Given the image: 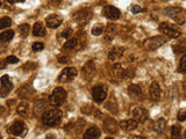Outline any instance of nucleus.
<instances>
[{
    "label": "nucleus",
    "mask_w": 186,
    "mask_h": 139,
    "mask_svg": "<svg viewBox=\"0 0 186 139\" xmlns=\"http://www.w3.org/2000/svg\"><path fill=\"white\" fill-rule=\"evenodd\" d=\"M33 51H35V52H37V51H42L43 49H44V44L42 43V42H35V43L33 44Z\"/></svg>",
    "instance_id": "31"
},
{
    "label": "nucleus",
    "mask_w": 186,
    "mask_h": 139,
    "mask_svg": "<svg viewBox=\"0 0 186 139\" xmlns=\"http://www.w3.org/2000/svg\"><path fill=\"white\" fill-rule=\"evenodd\" d=\"M185 138H186V133H185Z\"/></svg>",
    "instance_id": "42"
},
{
    "label": "nucleus",
    "mask_w": 186,
    "mask_h": 139,
    "mask_svg": "<svg viewBox=\"0 0 186 139\" xmlns=\"http://www.w3.org/2000/svg\"><path fill=\"white\" fill-rule=\"evenodd\" d=\"M13 89V84L9 80V77L7 74L1 77V88H0V97L7 96Z\"/></svg>",
    "instance_id": "5"
},
{
    "label": "nucleus",
    "mask_w": 186,
    "mask_h": 139,
    "mask_svg": "<svg viewBox=\"0 0 186 139\" xmlns=\"http://www.w3.org/2000/svg\"><path fill=\"white\" fill-rule=\"evenodd\" d=\"M67 100V92L65 89H63L62 87H57L54 89V92L51 93V95L49 97V102L54 107H60Z\"/></svg>",
    "instance_id": "2"
},
{
    "label": "nucleus",
    "mask_w": 186,
    "mask_h": 139,
    "mask_svg": "<svg viewBox=\"0 0 186 139\" xmlns=\"http://www.w3.org/2000/svg\"><path fill=\"white\" fill-rule=\"evenodd\" d=\"M128 92H129V94L132 97H134V99H139L142 94V90L140 86H136V85H132V86H129L128 87Z\"/></svg>",
    "instance_id": "21"
},
{
    "label": "nucleus",
    "mask_w": 186,
    "mask_h": 139,
    "mask_svg": "<svg viewBox=\"0 0 186 139\" xmlns=\"http://www.w3.org/2000/svg\"><path fill=\"white\" fill-rule=\"evenodd\" d=\"M150 96L152 100H159L161 99V87L157 82H152L150 86Z\"/></svg>",
    "instance_id": "16"
},
{
    "label": "nucleus",
    "mask_w": 186,
    "mask_h": 139,
    "mask_svg": "<svg viewBox=\"0 0 186 139\" xmlns=\"http://www.w3.org/2000/svg\"><path fill=\"white\" fill-rule=\"evenodd\" d=\"M71 34H72V29L71 28H67V29H64L62 31V36L64 37V38H69V37L71 36Z\"/></svg>",
    "instance_id": "34"
},
{
    "label": "nucleus",
    "mask_w": 186,
    "mask_h": 139,
    "mask_svg": "<svg viewBox=\"0 0 186 139\" xmlns=\"http://www.w3.org/2000/svg\"><path fill=\"white\" fill-rule=\"evenodd\" d=\"M120 126L126 130V131H133L135 129H137L139 126V122L136 119H126V121H122Z\"/></svg>",
    "instance_id": "13"
},
{
    "label": "nucleus",
    "mask_w": 186,
    "mask_h": 139,
    "mask_svg": "<svg viewBox=\"0 0 186 139\" xmlns=\"http://www.w3.org/2000/svg\"><path fill=\"white\" fill-rule=\"evenodd\" d=\"M62 22H63V17L60 16V15H57V14L50 15V16H48L47 20H45L47 26H48L49 28H51V29H56V28H58Z\"/></svg>",
    "instance_id": "8"
},
{
    "label": "nucleus",
    "mask_w": 186,
    "mask_h": 139,
    "mask_svg": "<svg viewBox=\"0 0 186 139\" xmlns=\"http://www.w3.org/2000/svg\"><path fill=\"white\" fill-rule=\"evenodd\" d=\"M100 134H101L100 130H99L98 128H96V126H92V128L87 129L86 132L84 133V138L85 139H96V138H99Z\"/></svg>",
    "instance_id": "14"
},
{
    "label": "nucleus",
    "mask_w": 186,
    "mask_h": 139,
    "mask_svg": "<svg viewBox=\"0 0 186 139\" xmlns=\"http://www.w3.org/2000/svg\"><path fill=\"white\" fill-rule=\"evenodd\" d=\"M6 62L9 63V64H16L19 62V59L16 58L15 56H8L7 58H6Z\"/></svg>",
    "instance_id": "35"
},
{
    "label": "nucleus",
    "mask_w": 186,
    "mask_h": 139,
    "mask_svg": "<svg viewBox=\"0 0 186 139\" xmlns=\"http://www.w3.org/2000/svg\"><path fill=\"white\" fill-rule=\"evenodd\" d=\"M6 64H7V62H6V60H0V70L5 68V67H6Z\"/></svg>",
    "instance_id": "38"
},
{
    "label": "nucleus",
    "mask_w": 186,
    "mask_h": 139,
    "mask_svg": "<svg viewBox=\"0 0 186 139\" xmlns=\"http://www.w3.org/2000/svg\"><path fill=\"white\" fill-rule=\"evenodd\" d=\"M16 111H18V114L21 115V116H27V115L29 114V104L27 102L19 103V106H18V108H16Z\"/></svg>",
    "instance_id": "19"
},
{
    "label": "nucleus",
    "mask_w": 186,
    "mask_h": 139,
    "mask_svg": "<svg viewBox=\"0 0 186 139\" xmlns=\"http://www.w3.org/2000/svg\"><path fill=\"white\" fill-rule=\"evenodd\" d=\"M159 30L163 33L164 35H166L168 37H170V38H177V37L180 36V30L177 29L176 27H173L171 26L170 23H168V22H162L161 23V26H159Z\"/></svg>",
    "instance_id": "4"
},
{
    "label": "nucleus",
    "mask_w": 186,
    "mask_h": 139,
    "mask_svg": "<svg viewBox=\"0 0 186 139\" xmlns=\"http://www.w3.org/2000/svg\"><path fill=\"white\" fill-rule=\"evenodd\" d=\"M0 6H1V0H0Z\"/></svg>",
    "instance_id": "41"
},
{
    "label": "nucleus",
    "mask_w": 186,
    "mask_h": 139,
    "mask_svg": "<svg viewBox=\"0 0 186 139\" xmlns=\"http://www.w3.org/2000/svg\"><path fill=\"white\" fill-rule=\"evenodd\" d=\"M179 71L181 73H186V55L183 56L180 62H179Z\"/></svg>",
    "instance_id": "29"
},
{
    "label": "nucleus",
    "mask_w": 186,
    "mask_h": 139,
    "mask_svg": "<svg viewBox=\"0 0 186 139\" xmlns=\"http://www.w3.org/2000/svg\"><path fill=\"white\" fill-rule=\"evenodd\" d=\"M14 37V31L13 30H6L0 34V42H9Z\"/></svg>",
    "instance_id": "25"
},
{
    "label": "nucleus",
    "mask_w": 186,
    "mask_h": 139,
    "mask_svg": "<svg viewBox=\"0 0 186 139\" xmlns=\"http://www.w3.org/2000/svg\"><path fill=\"white\" fill-rule=\"evenodd\" d=\"M166 42V38L163 36H152L148 38L144 42V48L149 51H154L158 48H161L164 43Z\"/></svg>",
    "instance_id": "3"
},
{
    "label": "nucleus",
    "mask_w": 186,
    "mask_h": 139,
    "mask_svg": "<svg viewBox=\"0 0 186 139\" xmlns=\"http://www.w3.org/2000/svg\"><path fill=\"white\" fill-rule=\"evenodd\" d=\"M58 62H60V63H67V62H69V60H67V57L60 56V57H58Z\"/></svg>",
    "instance_id": "39"
},
{
    "label": "nucleus",
    "mask_w": 186,
    "mask_h": 139,
    "mask_svg": "<svg viewBox=\"0 0 186 139\" xmlns=\"http://www.w3.org/2000/svg\"><path fill=\"white\" fill-rule=\"evenodd\" d=\"M105 129H106L107 132H115L118 130V124H116V122L114 119L109 118V119H107L105 122Z\"/></svg>",
    "instance_id": "23"
},
{
    "label": "nucleus",
    "mask_w": 186,
    "mask_h": 139,
    "mask_svg": "<svg viewBox=\"0 0 186 139\" xmlns=\"http://www.w3.org/2000/svg\"><path fill=\"white\" fill-rule=\"evenodd\" d=\"M166 129V121L164 118H159L158 121L155 122L154 124V130L157 132V133H163Z\"/></svg>",
    "instance_id": "18"
},
{
    "label": "nucleus",
    "mask_w": 186,
    "mask_h": 139,
    "mask_svg": "<svg viewBox=\"0 0 186 139\" xmlns=\"http://www.w3.org/2000/svg\"><path fill=\"white\" fill-rule=\"evenodd\" d=\"M133 116L134 118L137 121V122H140V123H144L145 121H147V118H148V112H147V110L141 108V107H135L134 109H133Z\"/></svg>",
    "instance_id": "9"
},
{
    "label": "nucleus",
    "mask_w": 186,
    "mask_h": 139,
    "mask_svg": "<svg viewBox=\"0 0 186 139\" xmlns=\"http://www.w3.org/2000/svg\"><path fill=\"white\" fill-rule=\"evenodd\" d=\"M62 111L58 109H51L43 112L42 115V123L47 126H56L62 122Z\"/></svg>",
    "instance_id": "1"
},
{
    "label": "nucleus",
    "mask_w": 186,
    "mask_h": 139,
    "mask_svg": "<svg viewBox=\"0 0 186 139\" xmlns=\"http://www.w3.org/2000/svg\"><path fill=\"white\" fill-rule=\"evenodd\" d=\"M77 74H78V71H77L76 67H65V68L62 71V73L60 74L58 80H60V82L70 81V80H72V79H74V78L77 77Z\"/></svg>",
    "instance_id": "6"
},
{
    "label": "nucleus",
    "mask_w": 186,
    "mask_h": 139,
    "mask_svg": "<svg viewBox=\"0 0 186 139\" xmlns=\"http://www.w3.org/2000/svg\"><path fill=\"white\" fill-rule=\"evenodd\" d=\"M45 34H47V30H45L43 23L36 22L34 24V27H33V35L37 37H43L45 36Z\"/></svg>",
    "instance_id": "15"
},
{
    "label": "nucleus",
    "mask_w": 186,
    "mask_h": 139,
    "mask_svg": "<svg viewBox=\"0 0 186 139\" xmlns=\"http://www.w3.org/2000/svg\"><path fill=\"white\" fill-rule=\"evenodd\" d=\"M107 96V89L105 86H96L92 89V97L97 103H101L105 101Z\"/></svg>",
    "instance_id": "7"
},
{
    "label": "nucleus",
    "mask_w": 186,
    "mask_h": 139,
    "mask_svg": "<svg viewBox=\"0 0 186 139\" xmlns=\"http://www.w3.org/2000/svg\"><path fill=\"white\" fill-rule=\"evenodd\" d=\"M103 33H104V27L103 26H96V27L92 28V34L94 36H100Z\"/></svg>",
    "instance_id": "30"
},
{
    "label": "nucleus",
    "mask_w": 186,
    "mask_h": 139,
    "mask_svg": "<svg viewBox=\"0 0 186 139\" xmlns=\"http://www.w3.org/2000/svg\"><path fill=\"white\" fill-rule=\"evenodd\" d=\"M122 55H123V48H113L108 53V58L111 60H116L120 57H122Z\"/></svg>",
    "instance_id": "17"
},
{
    "label": "nucleus",
    "mask_w": 186,
    "mask_h": 139,
    "mask_svg": "<svg viewBox=\"0 0 186 139\" xmlns=\"http://www.w3.org/2000/svg\"><path fill=\"white\" fill-rule=\"evenodd\" d=\"M143 9H142L140 6H137V5H133V7H132V12L134 13V14H136V13H140V12H142Z\"/></svg>",
    "instance_id": "36"
},
{
    "label": "nucleus",
    "mask_w": 186,
    "mask_h": 139,
    "mask_svg": "<svg viewBox=\"0 0 186 139\" xmlns=\"http://www.w3.org/2000/svg\"><path fill=\"white\" fill-rule=\"evenodd\" d=\"M0 138H1V137H0Z\"/></svg>",
    "instance_id": "43"
},
{
    "label": "nucleus",
    "mask_w": 186,
    "mask_h": 139,
    "mask_svg": "<svg viewBox=\"0 0 186 139\" xmlns=\"http://www.w3.org/2000/svg\"><path fill=\"white\" fill-rule=\"evenodd\" d=\"M171 134L172 137H178L179 134H180V126L179 125H172Z\"/></svg>",
    "instance_id": "32"
},
{
    "label": "nucleus",
    "mask_w": 186,
    "mask_h": 139,
    "mask_svg": "<svg viewBox=\"0 0 186 139\" xmlns=\"http://www.w3.org/2000/svg\"><path fill=\"white\" fill-rule=\"evenodd\" d=\"M180 12H181V8L180 7H168L164 9V15L173 17V16H177Z\"/></svg>",
    "instance_id": "24"
},
{
    "label": "nucleus",
    "mask_w": 186,
    "mask_h": 139,
    "mask_svg": "<svg viewBox=\"0 0 186 139\" xmlns=\"http://www.w3.org/2000/svg\"><path fill=\"white\" fill-rule=\"evenodd\" d=\"M11 132L14 134V136H20L26 132V124L21 122V121H15L13 125L11 126Z\"/></svg>",
    "instance_id": "11"
},
{
    "label": "nucleus",
    "mask_w": 186,
    "mask_h": 139,
    "mask_svg": "<svg viewBox=\"0 0 186 139\" xmlns=\"http://www.w3.org/2000/svg\"><path fill=\"white\" fill-rule=\"evenodd\" d=\"M77 45H78V39H77V38H71V39H69L67 42H65L64 46H63V49H64V50L74 49Z\"/></svg>",
    "instance_id": "26"
},
{
    "label": "nucleus",
    "mask_w": 186,
    "mask_h": 139,
    "mask_svg": "<svg viewBox=\"0 0 186 139\" xmlns=\"http://www.w3.org/2000/svg\"><path fill=\"white\" fill-rule=\"evenodd\" d=\"M83 73L86 77H91L92 74H94V63L93 60H90L86 63V65L83 67Z\"/></svg>",
    "instance_id": "20"
},
{
    "label": "nucleus",
    "mask_w": 186,
    "mask_h": 139,
    "mask_svg": "<svg viewBox=\"0 0 186 139\" xmlns=\"http://www.w3.org/2000/svg\"><path fill=\"white\" fill-rule=\"evenodd\" d=\"M104 14L109 20H118L121 13H120L119 9L116 7H114V6H106L104 8Z\"/></svg>",
    "instance_id": "10"
},
{
    "label": "nucleus",
    "mask_w": 186,
    "mask_h": 139,
    "mask_svg": "<svg viewBox=\"0 0 186 139\" xmlns=\"http://www.w3.org/2000/svg\"><path fill=\"white\" fill-rule=\"evenodd\" d=\"M73 17L79 22L80 24H86V22L89 21L90 17H91V12H90L89 9H83L80 12H78Z\"/></svg>",
    "instance_id": "12"
},
{
    "label": "nucleus",
    "mask_w": 186,
    "mask_h": 139,
    "mask_svg": "<svg viewBox=\"0 0 186 139\" xmlns=\"http://www.w3.org/2000/svg\"><path fill=\"white\" fill-rule=\"evenodd\" d=\"M12 26V20L9 17H1L0 19V29H5Z\"/></svg>",
    "instance_id": "28"
},
{
    "label": "nucleus",
    "mask_w": 186,
    "mask_h": 139,
    "mask_svg": "<svg viewBox=\"0 0 186 139\" xmlns=\"http://www.w3.org/2000/svg\"><path fill=\"white\" fill-rule=\"evenodd\" d=\"M29 29H30V27L28 23H22V24L19 26V33H20V35L22 37H26L28 35Z\"/></svg>",
    "instance_id": "27"
},
{
    "label": "nucleus",
    "mask_w": 186,
    "mask_h": 139,
    "mask_svg": "<svg viewBox=\"0 0 186 139\" xmlns=\"http://www.w3.org/2000/svg\"><path fill=\"white\" fill-rule=\"evenodd\" d=\"M9 4H15V2H23L24 0H6Z\"/></svg>",
    "instance_id": "40"
},
{
    "label": "nucleus",
    "mask_w": 186,
    "mask_h": 139,
    "mask_svg": "<svg viewBox=\"0 0 186 139\" xmlns=\"http://www.w3.org/2000/svg\"><path fill=\"white\" fill-rule=\"evenodd\" d=\"M112 73L115 78H125V70L120 64H115L112 68Z\"/></svg>",
    "instance_id": "22"
},
{
    "label": "nucleus",
    "mask_w": 186,
    "mask_h": 139,
    "mask_svg": "<svg viewBox=\"0 0 186 139\" xmlns=\"http://www.w3.org/2000/svg\"><path fill=\"white\" fill-rule=\"evenodd\" d=\"M186 119V111H183V112H180L178 116V121L180 122H183V121H185Z\"/></svg>",
    "instance_id": "37"
},
{
    "label": "nucleus",
    "mask_w": 186,
    "mask_h": 139,
    "mask_svg": "<svg viewBox=\"0 0 186 139\" xmlns=\"http://www.w3.org/2000/svg\"><path fill=\"white\" fill-rule=\"evenodd\" d=\"M112 33H113V34L115 33V27H114V26H112V24H109V26L107 27V29H106V34L108 35L107 38H111V37H113L112 36Z\"/></svg>",
    "instance_id": "33"
}]
</instances>
